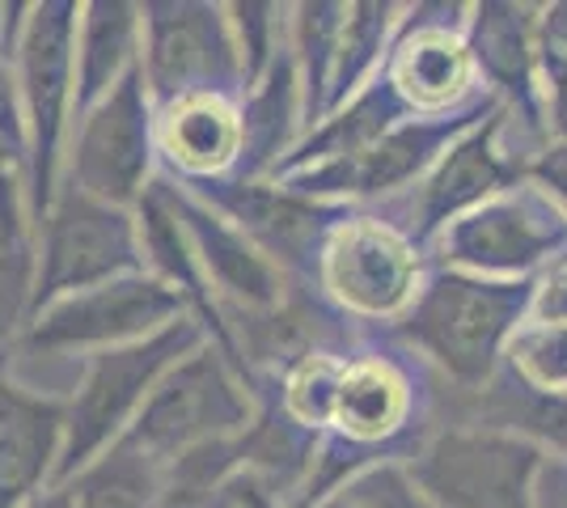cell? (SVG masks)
<instances>
[{"label":"cell","instance_id":"obj_26","mask_svg":"<svg viewBox=\"0 0 567 508\" xmlns=\"http://www.w3.org/2000/svg\"><path fill=\"white\" fill-rule=\"evenodd\" d=\"M513 364L525 386L567 394V322H529L513 335Z\"/></svg>","mask_w":567,"mask_h":508},{"label":"cell","instance_id":"obj_27","mask_svg":"<svg viewBox=\"0 0 567 508\" xmlns=\"http://www.w3.org/2000/svg\"><path fill=\"white\" fill-rule=\"evenodd\" d=\"M225 18H229L237 60H241V81L250 90L271 69V60L284 51L280 48L284 9H276V4H225Z\"/></svg>","mask_w":567,"mask_h":508},{"label":"cell","instance_id":"obj_23","mask_svg":"<svg viewBox=\"0 0 567 508\" xmlns=\"http://www.w3.org/2000/svg\"><path fill=\"white\" fill-rule=\"evenodd\" d=\"M390 25H394V4H348L343 9L331 81H327V102H322V120L334 115L339 106H348L360 94V85L378 69L381 43H385Z\"/></svg>","mask_w":567,"mask_h":508},{"label":"cell","instance_id":"obj_5","mask_svg":"<svg viewBox=\"0 0 567 508\" xmlns=\"http://www.w3.org/2000/svg\"><path fill=\"white\" fill-rule=\"evenodd\" d=\"M30 246H34V310L69 292L144 271L132 208L102 204L69 183H60L51 208L34 225Z\"/></svg>","mask_w":567,"mask_h":508},{"label":"cell","instance_id":"obj_18","mask_svg":"<svg viewBox=\"0 0 567 508\" xmlns=\"http://www.w3.org/2000/svg\"><path fill=\"white\" fill-rule=\"evenodd\" d=\"M538 9L529 4H478L471 18V39L466 55L471 69H483V76L499 85L520 106L529 127H538V39H534V18Z\"/></svg>","mask_w":567,"mask_h":508},{"label":"cell","instance_id":"obj_28","mask_svg":"<svg viewBox=\"0 0 567 508\" xmlns=\"http://www.w3.org/2000/svg\"><path fill=\"white\" fill-rule=\"evenodd\" d=\"M30 174L25 157L0 141V246H30Z\"/></svg>","mask_w":567,"mask_h":508},{"label":"cell","instance_id":"obj_19","mask_svg":"<svg viewBox=\"0 0 567 508\" xmlns=\"http://www.w3.org/2000/svg\"><path fill=\"white\" fill-rule=\"evenodd\" d=\"M141 64V4L94 0L76 18V97L72 120L115 90Z\"/></svg>","mask_w":567,"mask_h":508},{"label":"cell","instance_id":"obj_11","mask_svg":"<svg viewBox=\"0 0 567 508\" xmlns=\"http://www.w3.org/2000/svg\"><path fill=\"white\" fill-rule=\"evenodd\" d=\"M199 195L208 208L220 217H229L259 246L271 263L280 267V276H318L322 246L339 220H348L331 204H318L306 195L288 191V187H262L259 178H208V183H183Z\"/></svg>","mask_w":567,"mask_h":508},{"label":"cell","instance_id":"obj_13","mask_svg":"<svg viewBox=\"0 0 567 508\" xmlns=\"http://www.w3.org/2000/svg\"><path fill=\"white\" fill-rule=\"evenodd\" d=\"M478 115V111H474ZM474 115H457V120H415L390 127L373 145H364L352 157L339 162H322L288 174V191L306 195V199H322V195H381L394 191L402 183H411L420 169L436 162V153L453 145L462 132H471Z\"/></svg>","mask_w":567,"mask_h":508},{"label":"cell","instance_id":"obj_6","mask_svg":"<svg viewBox=\"0 0 567 508\" xmlns=\"http://www.w3.org/2000/svg\"><path fill=\"white\" fill-rule=\"evenodd\" d=\"M141 81L157 106L178 97H229L246 94L241 60L225 4L199 0H148L141 4Z\"/></svg>","mask_w":567,"mask_h":508},{"label":"cell","instance_id":"obj_2","mask_svg":"<svg viewBox=\"0 0 567 508\" xmlns=\"http://www.w3.org/2000/svg\"><path fill=\"white\" fill-rule=\"evenodd\" d=\"M204 339L208 335L195 318H178L166 331L141 339V343L85 356V377L64 398L69 415H64V449H60V466H55V484L76 475L102 449H111L118 436L132 428V419L144 407L148 390L162 382V373L174 369L187 352H195Z\"/></svg>","mask_w":567,"mask_h":508},{"label":"cell","instance_id":"obj_25","mask_svg":"<svg viewBox=\"0 0 567 508\" xmlns=\"http://www.w3.org/2000/svg\"><path fill=\"white\" fill-rule=\"evenodd\" d=\"M34 314V246H0V377L22 352Z\"/></svg>","mask_w":567,"mask_h":508},{"label":"cell","instance_id":"obj_10","mask_svg":"<svg viewBox=\"0 0 567 508\" xmlns=\"http://www.w3.org/2000/svg\"><path fill=\"white\" fill-rule=\"evenodd\" d=\"M441 259L483 276H525L567 250V220L538 191L492 195L441 229Z\"/></svg>","mask_w":567,"mask_h":508},{"label":"cell","instance_id":"obj_16","mask_svg":"<svg viewBox=\"0 0 567 508\" xmlns=\"http://www.w3.org/2000/svg\"><path fill=\"white\" fill-rule=\"evenodd\" d=\"M499 123L504 115L487 120V127H474L471 136H457L453 148H445V157L415 191V220H420L415 242H427L436 229H445L450 220L478 208L483 199H492L517 178V169L508 166L496 148Z\"/></svg>","mask_w":567,"mask_h":508},{"label":"cell","instance_id":"obj_24","mask_svg":"<svg viewBox=\"0 0 567 508\" xmlns=\"http://www.w3.org/2000/svg\"><path fill=\"white\" fill-rule=\"evenodd\" d=\"M237 466H246V436L187 449L174 462H166L162 491H157V505L153 508H208L216 484L229 470H237Z\"/></svg>","mask_w":567,"mask_h":508},{"label":"cell","instance_id":"obj_1","mask_svg":"<svg viewBox=\"0 0 567 508\" xmlns=\"http://www.w3.org/2000/svg\"><path fill=\"white\" fill-rule=\"evenodd\" d=\"M76 18H81L76 0L30 4L22 39L13 51L34 225L51 208V199L64 183V145H69L72 97H76Z\"/></svg>","mask_w":567,"mask_h":508},{"label":"cell","instance_id":"obj_30","mask_svg":"<svg viewBox=\"0 0 567 508\" xmlns=\"http://www.w3.org/2000/svg\"><path fill=\"white\" fill-rule=\"evenodd\" d=\"M208 508H284V505H280V491L267 484L259 470L237 466V470H229L216 484Z\"/></svg>","mask_w":567,"mask_h":508},{"label":"cell","instance_id":"obj_7","mask_svg":"<svg viewBox=\"0 0 567 508\" xmlns=\"http://www.w3.org/2000/svg\"><path fill=\"white\" fill-rule=\"evenodd\" d=\"M187 314V301L166 289L157 276L136 271L94 289L69 292L30 314L22 352L30 356H94L111 348H127L166 331Z\"/></svg>","mask_w":567,"mask_h":508},{"label":"cell","instance_id":"obj_17","mask_svg":"<svg viewBox=\"0 0 567 508\" xmlns=\"http://www.w3.org/2000/svg\"><path fill=\"white\" fill-rule=\"evenodd\" d=\"M153 141L183 183L229 178L241 162V111L229 97H178L157 106Z\"/></svg>","mask_w":567,"mask_h":508},{"label":"cell","instance_id":"obj_36","mask_svg":"<svg viewBox=\"0 0 567 508\" xmlns=\"http://www.w3.org/2000/svg\"><path fill=\"white\" fill-rule=\"evenodd\" d=\"M25 508H72V500L64 496V487L51 484V487H43V491H39Z\"/></svg>","mask_w":567,"mask_h":508},{"label":"cell","instance_id":"obj_34","mask_svg":"<svg viewBox=\"0 0 567 508\" xmlns=\"http://www.w3.org/2000/svg\"><path fill=\"white\" fill-rule=\"evenodd\" d=\"M529 314L534 322H567V263L555 267L543 284H534Z\"/></svg>","mask_w":567,"mask_h":508},{"label":"cell","instance_id":"obj_12","mask_svg":"<svg viewBox=\"0 0 567 508\" xmlns=\"http://www.w3.org/2000/svg\"><path fill=\"white\" fill-rule=\"evenodd\" d=\"M318 276L343 310L364 318L402 314L420 292V259L411 238L364 217L339 220L327 234Z\"/></svg>","mask_w":567,"mask_h":508},{"label":"cell","instance_id":"obj_21","mask_svg":"<svg viewBox=\"0 0 567 508\" xmlns=\"http://www.w3.org/2000/svg\"><path fill=\"white\" fill-rule=\"evenodd\" d=\"M471 55L462 39H453L445 25H420L394 48L381 76L390 81L402 106L450 111L471 90Z\"/></svg>","mask_w":567,"mask_h":508},{"label":"cell","instance_id":"obj_37","mask_svg":"<svg viewBox=\"0 0 567 508\" xmlns=\"http://www.w3.org/2000/svg\"><path fill=\"white\" fill-rule=\"evenodd\" d=\"M306 508H364V505L355 500L352 491H343V487H334V491H327L322 500H313V505H306Z\"/></svg>","mask_w":567,"mask_h":508},{"label":"cell","instance_id":"obj_8","mask_svg":"<svg viewBox=\"0 0 567 508\" xmlns=\"http://www.w3.org/2000/svg\"><path fill=\"white\" fill-rule=\"evenodd\" d=\"M157 111L144 94L141 69L127 73L111 94L72 120V153L64 162V183L115 208H136L144 187L153 183Z\"/></svg>","mask_w":567,"mask_h":508},{"label":"cell","instance_id":"obj_33","mask_svg":"<svg viewBox=\"0 0 567 508\" xmlns=\"http://www.w3.org/2000/svg\"><path fill=\"white\" fill-rule=\"evenodd\" d=\"M0 141L25 157V123H22V97H18V73L0 55Z\"/></svg>","mask_w":567,"mask_h":508},{"label":"cell","instance_id":"obj_35","mask_svg":"<svg viewBox=\"0 0 567 508\" xmlns=\"http://www.w3.org/2000/svg\"><path fill=\"white\" fill-rule=\"evenodd\" d=\"M534 178L567 208V145L546 148L543 157H538V166H534Z\"/></svg>","mask_w":567,"mask_h":508},{"label":"cell","instance_id":"obj_32","mask_svg":"<svg viewBox=\"0 0 567 508\" xmlns=\"http://www.w3.org/2000/svg\"><path fill=\"white\" fill-rule=\"evenodd\" d=\"M538 64L546 76V102H550V123L559 132V145H567V51L538 43Z\"/></svg>","mask_w":567,"mask_h":508},{"label":"cell","instance_id":"obj_20","mask_svg":"<svg viewBox=\"0 0 567 508\" xmlns=\"http://www.w3.org/2000/svg\"><path fill=\"white\" fill-rule=\"evenodd\" d=\"M406 419V386L381 361H339L331 386L327 424L334 428L331 449L373 445L381 436H394Z\"/></svg>","mask_w":567,"mask_h":508},{"label":"cell","instance_id":"obj_31","mask_svg":"<svg viewBox=\"0 0 567 508\" xmlns=\"http://www.w3.org/2000/svg\"><path fill=\"white\" fill-rule=\"evenodd\" d=\"M520 424H525L534 436H546V440H555V445H564L567 449V394L534 390L529 403L520 407Z\"/></svg>","mask_w":567,"mask_h":508},{"label":"cell","instance_id":"obj_9","mask_svg":"<svg viewBox=\"0 0 567 508\" xmlns=\"http://www.w3.org/2000/svg\"><path fill=\"white\" fill-rule=\"evenodd\" d=\"M543 449L496 428H457L436 436L411 462V479L436 508H538L534 479Z\"/></svg>","mask_w":567,"mask_h":508},{"label":"cell","instance_id":"obj_4","mask_svg":"<svg viewBox=\"0 0 567 508\" xmlns=\"http://www.w3.org/2000/svg\"><path fill=\"white\" fill-rule=\"evenodd\" d=\"M246 386L250 382L237 373V364L213 339H204L162 373L123 436L162 466L199 445L246 436L255 424V394Z\"/></svg>","mask_w":567,"mask_h":508},{"label":"cell","instance_id":"obj_3","mask_svg":"<svg viewBox=\"0 0 567 508\" xmlns=\"http://www.w3.org/2000/svg\"><path fill=\"white\" fill-rule=\"evenodd\" d=\"M534 301L529 280H478L441 271L402 314V335L415 339L432 361L462 386H483L496 369L504 339L517 331Z\"/></svg>","mask_w":567,"mask_h":508},{"label":"cell","instance_id":"obj_15","mask_svg":"<svg viewBox=\"0 0 567 508\" xmlns=\"http://www.w3.org/2000/svg\"><path fill=\"white\" fill-rule=\"evenodd\" d=\"M64 398L0 377V508H25L55 484L64 449Z\"/></svg>","mask_w":567,"mask_h":508},{"label":"cell","instance_id":"obj_14","mask_svg":"<svg viewBox=\"0 0 567 508\" xmlns=\"http://www.w3.org/2000/svg\"><path fill=\"white\" fill-rule=\"evenodd\" d=\"M166 195L174 212L187 229V242L199 259V271L216 292V305H234V310H271L284 301V276L280 267L262 255L229 217H220L208 208L199 195L162 174Z\"/></svg>","mask_w":567,"mask_h":508},{"label":"cell","instance_id":"obj_29","mask_svg":"<svg viewBox=\"0 0 567 508\" xmlns=\"http://www.w3.org/2000/svg\"><path fill=\"white\" fill-rule=\"evenodd\" d=\"M343 491H352L364 508H432L427 496L415 487L406 466L381 462V466H364L355 470L348 484H339Z\"/></svg>","mask_w":567,"mask_h":508},{"label":"cell","instance_id":"obj_22","mask_svg":"<svg viewBox=\"0 0 567 508\" xmlns=\"http://www.w3.org/2000/svg\"><path fill=\"white\" fill-rule=\"evenodd\" d=\"M166 466L136 449L127 436H118L111 449L85 462L76 475L60 479L72 508H153L162 491Z\"/></svg>","mask_w":567,"mask_h":508}]
</instances>
